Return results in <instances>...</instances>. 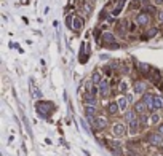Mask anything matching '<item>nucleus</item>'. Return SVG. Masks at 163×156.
<instances>
[{
    "label": "nucleus",
    "instance_id": "b1692460",
    "mask_svg": "<svg viewBox=\"0 0 163 156\" xmlns=\"http://www.w3.org/2000/svg\"><path fill=\"white\" fill-rule=\"evenodd\" d=\"M155 18H157L158 24H163V8H160V10L157 11V15H155Z\"/></svg>",
    "mask_w": 163,
    "mask_h": 156
},
{
    "label": "nucleus",
    "instance_id": "0eeeda50",
    "mask_svg": "<svg viewBox=\"0 0 163 156\" xmlns=\"http://www.w3.org/2000/svg\"><path fill=\"white\" fill-rule=\"evenodd\" d=\"M147 142H149L152 147H161V145H163V136H161L158 131L149 132V134H147Z\"/></svg>",
    "mask_w": 163,
    "mask_h": 156
},
{
    "label": "nucleus",
    "instance_id": "c85d7f7f",
    "mask_svg": "<svg viewBox=\"0 0 163 156\" xmlns=\"http://www.w3.org/2000/svg\"><path fill=\"white\" fill-rule=\"evenodd\" d=\"M161 84H163V81H161Z\"/></svg>",
    "mask_w": 163,
    "mask_h": 156
},
{
    "label": "nucleus",
    "instance_id": "f03ea898",
    "mask_svg": "<svg viewBox=\"0 0 163 156\" xmlns=\"http://www.w3.org/2000/svg\"><path fill=\"white\" fill-rule=\"evenodd\" d=\"M35 108H37V113L40 116L48 118L53 113V110H54V104L48 102V101H39L37 104H35Z\"/></svg>",
    "mask_w": 163,
    "mask_h": 156
},
{
    "label": "nucleus",
    "instance_id": "f257e3e1",
    "mask_svg": "<svg viewBox=\"0 0 163 156\" xmlns=\"http://www.w3.org/2000/svg\"><path fill=\"white\" fill-rule=\"evenodd\" d=\"M99 43L101 46L107 48V49H118L120 43L117 41V37L114 32H109V30H104L101 35H99Z\"/></svg>",
    "mask_w": 163,
    "mask_h": 156
},
{
    "label": "nucleus",
    "instance_id": "7ed1b4c3",
    "mask_svg": "<svg viewBox=\"0 0 163 156\" xmlns=\"http://www.w3.org/2000/svg\"><path fill=\"white\" fill-rule=\"evenodd\" d=\"M134 23H136L139 27L146 29V27H149V26H150V23H152V15H149L147 11L141 10V11L136 13V16H134Z\"/></svg>",
    "mask_w": 163,
    "mask_h": 156
},
{
    "label": "nucleus",
    "instance_id": "9d476101",
    "mask_svg": "<svg viewBox=\"0 0 163 156\" xmlns=\"http://www.w3.org/2000/svg\"><path fill=\"white\" fill-rule=\"evenodd\" d=\"M133 110L138 113L139 116H143V115H147V113H150L149 112V107L146 105V102L143 101V99H139V101H136L133 104Z\"/></svg>",
    "mask_w": 163,
    "mask_h": 156
},
{
    "label": "nucleus",
    "instance_id": "f8f14e48",
    "mask_svg": "<svg viewBox=\"0 0 163 156\" xmlns=\"http://www.w3.org/2000/svg\"><path fill=\"white\" fill-rule=\"evenodd\" d=\"M93 6H94V0H91V2H90V0H83L80 10H82L85 18H90L91 16V13H93Z\"/></svg>",
    "mask_w": 163,
    "mask_h": 156
},
{
    "label": "nucleus",
    "instance_id": "bb28decb",
    "mask_svg": "<svg viewBox=\"0 0 163 156\" xmlns=\"http://www.w3.org/2000/svg\"><path fill=\"white\" fill-rule=\"evenodd\" d=\"M155 5H163V0H152Z\"/></svg>",
    "mask_w": 163,
    "mask_h": 156
},
{
    "label": "nucleus",
    "instance_id": "9b49d317",
    "mask_svg": "<svg viewBox=\"0 0 163 156\" xmlns=\"http://www.w3.org/2000/svg\"><path fill=\"white\" fill-rule=\"evenodd\" d=\"M109 126V118L106 115H96V123L93 126V129H98V131H102Z\"/></svg>",
    "mask_w": 163,
    "mask_h": 156
},
{
    "label": "nucleus",
    "instance_id": "393cba45",
    "mask_svg": "<svg viewBox=\"0 0 163 156\" xmlns=\"http://www.w3.org/2000/svg\"><path fill=\"white\" fill-rule=\"evenodd\" d=\"M72 19H74V15H67L66 16V26L69 27V29L72 27Z\"/></svg>",
    "mask_w": 163,
    "mask_h": 156
},
{
    "label": "nucleus",
    "instance_id": "a211bd4d",
    "mask_svg": "<svg viewBox=\"0 0 163 156\" xmlns=\"http://www.w3.org/2000/svg\"><path fill=\"white\" fill-rule=\"evenodd\" d=\"M154 124H160V115L157 112H150L147 118V126H154Z\"/></svg>",
    "mask_w": 163,
    "mask_h": 156
},
{
    "label": "nucleus",
    "instance_id": "6e6552de",
    "mask_svg": "<svg viewBox=\"0 0 163 156\" xmlns=\"http://www.w3.org/2000/svg\"><path fill=\"white\" fill-rule=\"evenodd\" d=\"M98 86V94L101 96L102 99H106V97H109V94H110V84H109V81L107 80H101V83L99 84H96Z\"/></svg>",
    "mask_w": 163,
    "mask_h": 156
},
{
    "label": "nucleus",
    "instance_id": "cd10ccee",
    "mask_svg": "<svg viewBox=\"0 0 163 156\" xmlns=\"http://www.w3.org/2000/svg\"><path fill=\"white\" fill-rule=\"evenodd\" d=\"M136 2H143V0H136Z\"/></svg>",
    "mask_w": 163,
    "mask_h": 156
},
{
    "label": "nucleus",
    "instance_id": "dca6fc26",
    "mask_svg": "<svg viewBox=\"0 0 163 156\" xmlns=\"http://www.w3.org/2000/svg\"><path fill=\"white\" fill-rule=\"evenodd\" d=\"M120 112H122V108H120L118 102L112 101V102H109V104H107V113H109L110 116H117Z\"/></svg>",
    "mask_w": 163,
    "mask_h": 156
},
{
    "label": "nucleus",
    "instance_id": "39448f33",
    "mask_svg": "<svg viewBox=\"0 0 163 156\" xmlns=\"http://www.w3.org/2000/svg\"><path fill=\"white\" fill-rule=\"evenodd\" d=\"M125 3H126V0H110L112 10H110L109 15H110L112 18H117V16L120 15V13L123 11V8H125Z\"/></svg>",
    "mask_w": 163,
    "mask_h": 156
},
{
    "label": "nucleus",
    "instance_id": "a878e982",
    "mask_svg": "<svg viewBox=\"0 0 163 156\" xmlns=\"http://www.w3.org/2000/svg\"><path fill=\"white\" fill-rule=\"evenodd\" d=\"M157 131L161 134V136H163V123H160V124H157Z\"/></svg>",
    "mask_w": 163,
    "mask_h": 156
},
{
    "label": "nucleus",
    "instance_id": "4be33fe9",
    "mask_svg": "<svg viewBox=\"0 0 163 156\" xmlns=\"http://www.w3.org/2000/svg\"><path fill=\"white\" fill-rule=\"evenodd\" d=\"M85 113H87V116L98 115V107L96 105H85Z\"/></svg>",
    "mask_w": 163,
    "mask_h": 156
},
{
    "label": "nucleus",
    "instance_id": "423d86ee",
    "mask_svg": "<svg viewBox=\"0 0 163 156\" xmlns=\"http://www.w3.org/2000/svg\"><path fill=\"white\" fill-rule=\"evenodd\" d=\"M147 81L146 80H134L133 81V93L138 96H144L147 93Z\"/></svg>",
    "mask_w": 163,
    "mask_h": 156
},
{
    "label": "nucleus",
    "instance_id": "4468645a",
    "mask_svg": "<svg viewBox=\"0 0 163 156\" xmlns=\"http://www.w3.org/2000/svg\"><path fill=\"white\" fill-rule=\"evenodd\" d=\"M136 69H138V72L141 73V75H144V76H147L149 73H150V70L154 69L150 64H147V62H136Z\"/></svg>",
    "mask_w": 163,
    "mask_h": 156
},
{
    "label": "nucleus",
    "instance_id": "ddd939ff",
    "mask_svg": "<svg viewBox=\"0 0 163 156\" xmlns=\"http://www.w3.org/2000/svg\"><path fill=\"white\" fill-rule=\"evenodd\" d=\"M147 80H149V83H152V84H160V83L163 81V80H161L160 70H158V69H152L150 73L147 75Z\"/></svg>",
    "mask_w": 163,
    "mask_h": 156
},
{
    "label": "nucleus",
    "instance_id": "2eb2a0df",
    "mask_svg": "<svg viewBox=\"0 0 163 156\" xmlns=\"http://www.w3.org/2000/svg\"><path fill=\"white\" fill-rule=\"evenodd\" d=\"M154 97H155V94L149 93V91L143 96V101L146 102V105L149 107V112H157V110H155V105H154Z\"/></svg>",
    "mask_w": 163,
    "mask_h": 156
},
{
    "label": "nucleus",
    "instance_id": "f3484780",
    "mask_svg": "<svg viewBox=\"0 0 163 156\" xmlns=\"http://www.w3.org/2000/svg\"><path fill=\"white\" fill-rule=\"evenodd\" d=\"M157 34H158V29H157V27L149 26V27H146V32L143 34V40H150V38H154Z\"/></svg>",
    "mask_w": 163,
    "mask_h": 156
},
{
    "label": "nucleus",
    "instance_id": "20e7f679",
    "mask_svg": "<svg viewBox=\"0 0 163 156\" xmlns=\"http://www.w3.org/2000/svg\"><path fill=\"white\" fill-rule=\"evenodd\" d=\"M126 131H128V127H126V124L123 121H114L110 124V132L115 137H123L126 134Z\"/></svg>",
    "mask_w": 163,
    "mask_h": 156
},
{
    "label": "nucleus",
    "instance_id": "412c9836",
    "mask_svg": "<svg viewBox=\"0 0 163 156\" xmlns=\"http://www.w3.org/2000/svg\"><path fill=\"white\" fill-rule=\"evenodd\" d=\"M101 80H102V73L96 69L94 72H93V75H91V81H93L94 84H99V83H101Z\"/></svg>",
    "mask_w": 163,
    "mask_h": 156
},
{
    "label": "nucleus",
    "instance_id": "5701e85b",
    "mask_svg": "<svg viewBox=\"0 0 163 156\" xmlns=\"http://www.w3.org/2000/svg\"><path fill=\"white\" fill-rule=\"evenodd\" d=\"M126 91H128V81H126V80H122V81L118 83V93L126 94Z\"/></svg>",
    "mask_w": 163,
    "mask_h": 156
},
{
    "label": "nucleus",
    "instance_id": "6ab92c4d",
    "mask_svg": "<svg viewBox=\"0 0 163 156\" xmlns=\"http://www.w3.org/2000/svg\"><path fill=\"white\" fill-rule=\"evenodd\" d=\"M117 102H118V105H120V108H122V112L128 110L130 102H128V97H126V96H120V97L117 99Z\"/></svg>",
    "mask_w": 163,
    "mask_h": 156
},
{
    "label": "nucleus",
    "instance_id": "1a4fd4ad",
    "mask_svg": "<svg viewBox=\"0 0 163 156\" xmlns=\"http://www.w3.org/2000/svg\"><path fill=\"white\" fill-rule=\"evenodd\" d=\"M83 27H85V18L80 16V15H74L72 27H70V29H72L74 32H77V34H80L83 30Z\"/></svg>",
    "mask_w": 163,
    "mask_h": 156
},
{
    "label": "nucleus",
    "instance_id": "aec40b11",
    "mask_svg": "<svg viewBox=\"0 0 163 156\" xmlns=\"http://www.w3.org/2000/svg\"><path fill=\"white\" fill-rule=\"evenodd\" d=\"M154 105H155V110H163V96L160 94H155L154 97Z\"/></svg>",
    "mask_w": 163,
    "mask_h": 156
}]
</instances>
